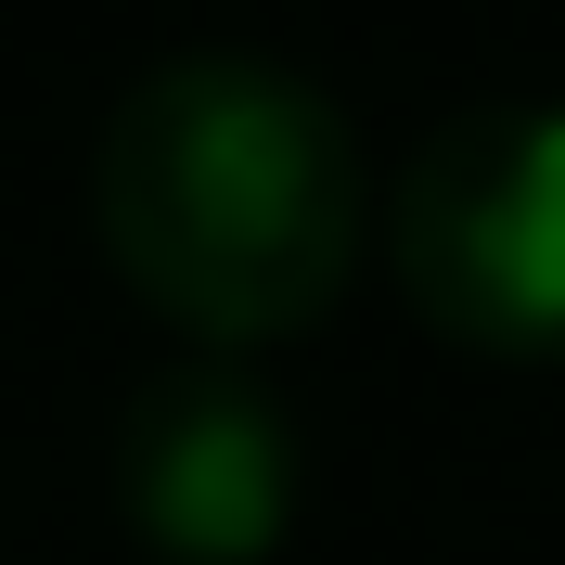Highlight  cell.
Segmentation results:
<instances>
[{
  "label": "cell",
  "mask_w": 565,
  "mask_h": 565,
  "mask_svg": "<svg viewBox=\"0 0 565 565\" xmlns=\"http://www.w3.org/2000/svg\"><path fill=\"white\" fill-rule=\"evenodd\" d=\"M104 257L193 348H282L348 296L373 245L360 129L321 77L270 52H168L116 90L90 141Z\"/></svg>",
  "instance_id": "6da1fadb"
},
{
  "label": "cell",
  "mask_w": 565,
  "mask_h": 565,
  "mask_svg": "<svg viewBox=\"0 0 565 565\" xmlns=\"http://www.w3.org/2000/svg\"><path fill=\"white\" fill-rule=\"evenodd\" d=\"M386 270L476 360H565V104H462L386 193Z\"/></svg>",
  "instance_id": "7a4b0ae2"
},
{
  "label": "cell",
  "mask_w": 565,
  "mask_h": 565,
  "mask_svg": "<svg viewBox=\"0 0 565 565\" xmlns=\"http://www.w3.org/2000/svg\"><path fill=\"white\" fill-rule=\"evenodd\" d=\"M296 412L232 360L141 373L116 412V514L154 565H270L296 540Z\"/></svg>",
  "instance_id": "3957f363"
}]
</instances>
